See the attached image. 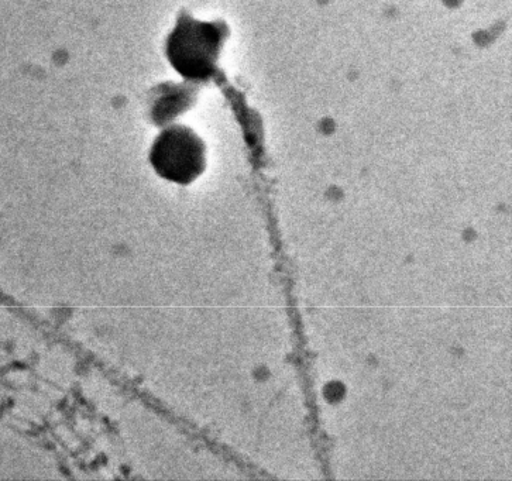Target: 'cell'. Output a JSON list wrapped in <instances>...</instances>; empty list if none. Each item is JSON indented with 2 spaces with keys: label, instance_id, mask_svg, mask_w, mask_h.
<instances>
[{
  "label": "cell",
  "instance_id": "1",
  "mask_svg": "<svg viewBox=\"0 0 512 481\" xmlns=\"http://www.w3.org/2000/svg\"><path fill=\"white\" fill-rule=\"evenodd\" d=\"M228 34L225 23L198 22L184 17L168 39V58L182 77L205 81L216 71Z\"/></svg>",
  "mask_w": 512,
  "mask_h": 481
},
{
  "label": "cell",
  "instance_id": "2",
  "mask_svg": "<svg viewBox=\"0 0 512 481\" xmlns=\"http://www.w3.org/2000/svg\"><path fill=\"white\" fill-rule=\"evenodd\" d=\"M150 163L164 180L191 184L205 171V143L188 127H170L151 147Z\"/></svg>",
  "mask_w": 512,
  "mask_h": 481
}]
</instances>
